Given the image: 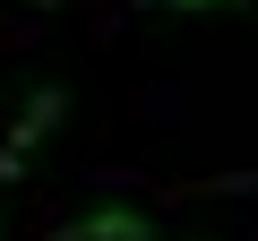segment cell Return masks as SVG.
<instances>
[{
    "mask_svg": "<svg viewBox=\"0 0 258 241\" xmlns=\"http://www.w3.org/2000/svg\"><path fill=\"white\" fill-rule=\"evenodd\" d=\"M60 112H69V95L60 86H35L26 103H18V120H9V138H0V181H26V164H35V147L60 130Z\"/></svg>",
    "mask_w": 258,
    "mask_h": 241,
    "instance_id": "1",
    "label": "cell"
},
{
    "mask_svg": "<svg viewBox=\"0 0 258 241\" xmlns=\"http://www.w3.org/2000/svg\"><path fill=\"white\" fill-rule=\"evenodd\" d=\"M52 241H155V215H147V207H129V198H103V207L52 224Z\"/></svg>",
    "mask_w": 258,
    "mask_h": 241,
    "instance_id": "2",
    "label": "cell"
},
{
    "mask_svg": "<svg viewBox=\"0 0 258 241\" xmlns=\"http://www.w3.org/2000/svg\"><path fill=\"white\" fill-rule=\"evenodd\" d=\"M138 9H249V0H138Z\"/></svg>",
    "mask_w": 258,
    "mask_h": 241,
    "instance_id": "3",
    "label": "cell"
},
{
    "mask_svg": "<svg viewBox=\"0 0 258 241\" xmlns=\"http://www.w3.org/2000/svg\"><path fill=\"white\" fill-rule=\"evenodd\" d=\"M35 9H60V0H35Z\"/></svg>",
    "mask_w": 258,
    "mask_h": 241,
    "instance_id": "4",
    "label": "cell"
},
{
    "mask_svg": "<svg viewBox=\"0 0 258 241\" xmlns=\"http://www.w3.org/2000/svg\"><path fill=\"white\" fill-rule=\"evenodd\" d=\"M0 232H9V224H0Z\"/></svg>",
    "mask_w": 258,
    "mask_h": 241,
    "instance_id": "5",
    "label": "cell"
}]
</instances>
